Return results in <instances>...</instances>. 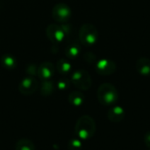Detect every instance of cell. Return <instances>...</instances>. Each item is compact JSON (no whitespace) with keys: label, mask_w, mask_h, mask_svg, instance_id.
Returning <instances> with one entry per match:
<instances>
[{"label":"cell","mask_w":150,"mask_h":150,"mask_svg":"<svg viewBox=\"0 0 150 150\" xmlns=\"http://www.w3.org/2000/svg\"><path fill=\"white\" fill-rule=\"evenodd\" d=\"M55 84L51 80L42 81L40 84V94L44 97H48L52 95L55 90Z\"/></svg>","instance_id":"cell-15"},{"label":"cell","mask_w":150,"mask_h":150,"mask_svg":"<svg viewBox=\"0 0 150 150\" xmlns=\"http://www.w3.org/2000/svg\"><path fill=\"white\" fill-rule=\"evenodd\" d=\"M37 71H38V67L36 64L34 63H31L26 67L25 72L30 76H34L37 75Z\"/></svg>","instance_id":"cell-20"},{"label":"cell","mask_w":150,"mask_h":150,"mask_svg":"<svg viewBox=\"0 0 150 150\" xmlns=\"http://www.w3.org/2000/svg\"><path fill=\"white\" fill-rule=\"evenodd\" d=\"M70 80L67 79V78H62L60 80H58V82L56 83L55 87L59 90V91H66L69 88L70 86Z\"/></svg>","instance_id":"cell-19"},{"label":"cell","mask_w":150,"mask_h":150,"mask_svg":"<svg viewBox=\"0 0 150 150\" xmlns=\"http://www.w3.org/2000/svg\"><path fill=\"white\" fill-rule=\"evenodd\" d=\"M108 120L112 123H119L125 118V111L121 106L116 105L109 109L107 112Z\"/></svg>","instance_id":"cell-10"},{"label":"cell","mask_w":150,"mask_h":150,"mask_svg":"<svg viewBox=\"0 0 150 150\" xmlns=\"http://www.w3.org/2000/svg\"><path fill=\"white\" fill-rule=\"evenodd\" d=\"M55 72V67L51 62H44L38 67L37 76L42 81L50 80Z\"/></svg>","instance_id":"cell-9"},{"label":"cell","mask_w":150,"mask_h":150,"mask_svg":"<svg viewBox=\"0 0 150 150\" xmlns=\"http://www.w3.org/2000/svg\"><path fill=\"white\" fill-rule=\"evenodd\" d=\"M39 83L34 76H28L20 81L18 84V91L23 95H32L37 91Z\"/></svg>","instance_id":"cell-7"},{"label":"cell","mask_w":150,"mask_h":150,"mask_svg":"<svg viewBox=\"0 0 150 150\" xmlns=\"http://www.w3.org/2000/svg\"><path fill=\"white\" fill-rule=\"evenodd\" d=\"M84 100H85V97L83 93L77 91H72L68 97V101L69 102V104L76 107L81 106L84 103Z\"/></svg>","instance_id":"cell-14"},{"label":"cell","mask_w":150,"mask_h":150,"mask_svg":"<svg viewBox=\"0 0 150 150\" xmlns=\"http://www.w3.org/2000/svg\"><path fill=\"white\" fill-rule=\"evenodd\" d=\"M137 71L144 76H150V60L146 57H141L136 62Z\"/></svg>","instance_id":"cell-11"},{"label":"cell","mask_w":150,"mask_h":150,"mask_svg":"<svg viewBox=\"0 0 150 150\" xmlns=\"http://www.w3.org/2000/svg\"><path fill=\"white\" fill-rule=\"evenodd\" d=\"M55 69L58 71V73H60L61 75H68L71 71L72 66L69 63V62L62 58L56 62Z\"/></svg>","instance_id":"cell-16"},{"label":"cell","mask_w":150,"mask_h":150,"mask_svg":"<svg viewBox=\"0 0 150 150\" xmlns=\"http://www.w3.org/2000/svg\"><path fill=\"white\" fill-rule=\"evenodd\" d=\"M84 59L89 63H94V62L96 63V57L91 53H86L85 55H84Z\"/></svg>","instance_id":"cell-21"},{"label":"cell","mask_w":150,"mask_h":150,"mask_svg":"<svg viewBox=\"0 0 150 150\" xmlns=\"http://www.w3.org/2000/svg\"><path fill=\"white\" fill-rule=\"evenodd\" d=\"M144 142L146 146L150 149V131H148L144 135Z\"/></svg>","instance_id":"cell-22"},{"label":"cell","mask_w":150,"mask_h":150,"mask_svg":"<svg viewBox=\"0 0 150 150\" xmlns=\"http://www.w3.org/2000/svg\"><path fill=\"white\" fill-rule=\"evenodd\" d=\"M46 34L50 41L55 44L62 43L67 36L62 25L56 24H51L47 25L46 29Z\"/></svg>","instance_id":"cell-6"},{"label":"cell","mask_w":150,"mask_h":150,"mask_svg":"<svg viewBox=\"0 0 150 150\" xmlns=\"http://www.w3.org/2000/svg\"><path fill=\"white\" fill-rule=\"evenodd\" d=\"M76 135L83 141L92 138L96 133V122L89 115L81 116L75 126Z\"/></svg>","instance_id":"cell-1"},{"label":"cell","mask_w":150,"mask_h":150,"mask_svg":"<svg viewBox=\"0 0 150 150\" xmlns=\"http://www.w3.org/2000/svg\"><path fill=\"white\" fill-rule=\"evenodd\" d=\"M119 98V93L115 86L111 83H103L98 90V99L103 105H114Z\"/></svg>","instance_id":"cell-2"},{"label":"cell","mask_w":150,"mask_h":150,"mask_svg":"<svg viewBox=\"0 0 150 150\" xmlns=\"http://www.w3.org/2000/svg\"><path fill=\"white\" fill-rule=\"evenodd\" d=\"M98 39V32L91 24H84L79 30V40L85 46H92L97 43Z\"/></svg>","instance_id":"cell-3"},{"label":"cell","mask_w":150,"mask_h":150,"mask_svg":"<svg viewBox=\"0 0 150 150\" xmlns=\"http://www.w3.org/2000/svg\"><path fill=\"white\" fill-rule=\"evenodd\" d=\"M15 150H35L33 142L28 139H20L15 145Z\"/></svg>","instance_id":"cell-17"},{"label":"cell","mask_w":150,"mask_h":150,"mask_svg":"<svg viewBox=\"0 0 150 150\" xmlns=\"http://www.w3.org/2000/svg\"><path fill=\"white\" fill-rule=\"evenodd\" d=\"M80 52H81V47H80L79 43H77L76 41H72V42L69 43L64 50L65 55L70 59L76 58L79 55Z\"/></svg>","instance_id":"cell-12"},{"label":"cell","mask_w":150,"mask_h":150,"mask_svg":"<svg viewBox=\"0 0 150 150\" xmlns=\"http://www.w3.org/2000/svg\"><path fill=\"white\" fill-rule=\"evenodd\" d=\"M70 82L76 88L82 91L89 90L92 84V80L90 74L84 69H77L73 72Z\"/></svg>","instance_id":"cell-4"},{"label":"cell","mask_w":150,"mask_h":150,"mask_svg":"<svg viewBox=\"0 0 150 150\" xmlns=\"http://www.w3.org/2000/svg\"><path fill=\"white\" fill-rule=\"evenodd\" d=\"M72 11L69 5L63 3H59L53 7L52 17L53 18L61 24L68 23L71 18Z\"/></svg>","instance_id":"cell-5"},{"label":"cell","mask_w":150,"mask_h":150,"mask_svg":"<svg viewBox=\"0 0 150 150\" xmlns=\"http://www.w3.org/2000/svg\"><path fill=\"white\" fill-rule=\"evenodd\" d=\"M0 62L2 64V66L7 70H13L17 67L16 58L10 54H3L0 58Z\"/></svg>","instance_id":"cell-13"},{"label":"cell","mask_w":150,"mask_h":150,"mask_svg":"<svg viewBox=\"0 0 150 150\" xmlns=\"http://www.w3.org/2000/svg\"><path fill=\"white\" fill-rule=\"evenodd\" d=\"M68 150H82L83 144H82V140L79 139L77 136L73 137L69 140L67 145Z\"/></svg>","instance_id":"cell-18"},{"label":"cell","mask_w":150,"mask_h":150,"mask_svg":"<svg viewBox=\"0 0 150 150\" xmlns=\"http://www.w3.org/2000/svg\"><path fill=\"white\" fill-rule=\"evenodd\" d=\"M116 68H117L116 63L113 61L108 60V59H102V60L96 62L95 63L96 71L98 74L103 75V76L112 75V73L115 72Z\"/></svg>","instance_id":"cell-8"}]
</instances>
